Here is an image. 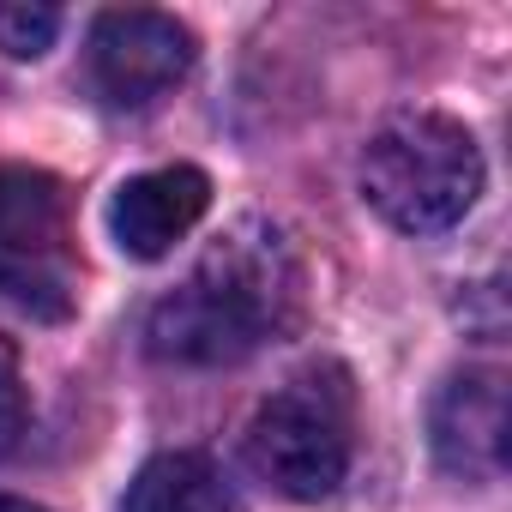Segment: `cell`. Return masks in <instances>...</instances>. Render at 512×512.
Here are the masks:
<instances>
[{
  "label": "cell",
  "instance_id": "7a4b0ae2",
  "mask_svg": "<svg viewBox=\"0 0 512 512\" xmlns=\"http://www.w3.org/2000/svg\"><path fill=\"white\" fill-rule=\"evenodd\" d=\"M362 193L368 205L404 235H440L464 223L482 193V151L464 121L434 109L392 115L362 151Z\"/></svg>",
  "mask_w": 512,
  "mask_h": 512
},
{
  "label": "cell",
  "instance_id": "ba28073f",
  "mask_svg": "<svg viewBox=\"0 0 512 512\" xmlns=\"http://www.w3.org/2000/svg\"><path fill=\"white\" fill-rule=\"evenodd\" d=\"M121 512H235V506H229V488H223V476H217L211 458H199V452H163V458H151L127 482Z\"/></svg>",
  "mask_w": 512,
  "mask_h": 512
},
{
  "label": "cell",
  "instance_id": "6da1fadb",
  "mask_svg": "<svg viewBox=\"0 0 512 512\" xmlns=\"http://www.w3.org/2000/svg\"><path fill=\"white\" fill-rule=\"evenodd\" d=\"M302 253L272 217H235L187 272L181 290H169L151 308V356L181 368H223L260 344L296 332L302 320Z\"/></svg>",
  "mask_w": 512,
  "mask_h": 512
},
{
  "label": "cell",
  "instance_id": "52a82bcc",
  "mask_svg": "<svg viewBox=\"0 0 512 512\" xmlns=\"http://www.w3.org/2000/svg\"><path fill=\"white\" fill-rule=\"evenodd\" d=\"M211 205V181L193 163H169V169H145L133 181L115 187L109 199V229L121 241V253L133 260H157L169 253Z\"/></svg>",
  "mask_w": 512,
  "mask_h": 512
},
{
  "label": "cell",
  "instance_id": "277c9868",
  "mask_svg": "<svg viewBox=\"0 0 512 512\" xmlns=\"http://www.w3.org/2000/svg\"><path fill=\"white\" fill-rule=\"evenodd\" d=\"M0 296L37 320L73 314L79 296V241L55 175L0 163Z\"/></svg>",
  "mask_w": 512,
  "mask_h": 512
},
{
  "label": "cell",
  "instance_id": "30bf717a",
  "mask_svg": "<svg viewBox=\"0 0 512 512\" xmlns=\"http://www.w3.org/2000/svg\"><path fill=\"white\" fill-rule=\"evenodd\" d=\"M31 422V398H25V368H19V350L0 338V452H7Z\"/></svg>",
  "mask_w": 512,
  "mask_h": 512
},
{
  "label": "cell",
  "instance_id": "5b68a950",
  "mask_svg": "<svg viewBox=\"0 0 512 512\" xmlns=\"http://www.w3.org/2000/svg\"><path fill=\"white\" fill-rule=\"evenodd\" d=\"M193 67V31L169 13L127 7L91 25V85L109 109H145Z\"/></svg>",
  "mask_w": 512,
  "mask_h": 512
},
{
  "label": "cell",
  "instance_id": "3957f363",
  "mask_svg": "<svg viewBox=\"0 0 512 512\" xmlns=\"http://www.w3.org/2000/svg\"><path fill=\"white\" fill-rule=\"evenodd\" d=\"M247 470L284 500H326L350 476L356 452V386L338 362L290 374L247 422Z\"/></svg>",
  "mask_w": 512,
  "mask_h": 512
},
{
  "label": "cell",
  "instance_id": "9c48e42d",
  "mask_svg": "<svg viewBox=\"0 0 512 512\" xmlns=\"http://www.w3.org/2000/svg\"><path fill=\"white\" fill-rule=\"evenodd\" d=\"M61 31V13L55 7H31V0H19V7H0V49H7L13 61H37Z\"/></svg>",
  "mask_w": 512,
  "mask_h": 512
},
{
  "label": "cell",
  "instance_id": "8fae6325",
  "mask_svg": "<svg viewBox=\"0 0 512 512\" xmlns=\"http://www.w3.org/2000/svg\"><path fill=\"white\" fill-rule=\"evenodd\" d=\"M0 512H43V506H31V500H19V494H0Z\"/></svg>",
  "mask_w": 512,
  "mask_h": 512
},
{
  "label": "cell",
  "instance_id": "8992f818",
  "mask_svg": "<svg viewBox=\"0 0 512 512\" xmlns=\"http://www.w3.org/2000/svg\"><path fill=\"white\" fill-rule=\"evenodd\" d=\"M434 458L464 482H494L506 470V374L500 368H458L428 410Z\"/></svg>",
  "mask_w": 512,
  "mask_h": 512
}]
</instances>
